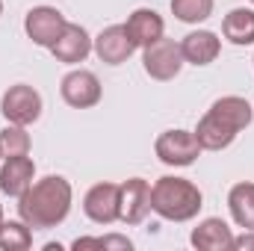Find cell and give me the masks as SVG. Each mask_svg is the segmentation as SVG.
Wrapping results in <instances>:
<instances>
[{
    "label": "cell",
    "mask_w": 254,
    "mask_h": 251,
    "mask_svg": "<svg viewBox=\"0 0 254 251\" xmlns=\"http://www.w3.org/2000/svg\"><path fill=\"white\" fill-rule=\"evenodd\" d=\"M0 15H3V0H0Z\"/></svg>",
    "instance_id": "4316f807"
},
{
    "label": "cell",
    "mask_w": 254,
    "mask_h": 251,
    "mask_svg": "<svg viewBox=\"0 0 254 251\" xmlns=\"http://www.w3.org/2000/svg\"><path fill=\"white\" fill-rule=\"evenodd\" d=\"M252 3H254V0H252Z\"/></svg>",
    "instance_id": "f1b7e54d"
},
{
    "label": "cell",
    "mask_w": 254,
    "mask_h": 251,
    "mask_svg": "<svg viewBox=\"0 0 254 251\" xmlns=\"http://www.w3.org/2000/svg\"><path fill=\"white\" fill-rule=\"evenodd\" d=\"M3 222H6V219H3V207H0V228H3Z\"/></svg>",
    "instance_id": "484cf974"
},
{
    "label": "cell",
    "mask_w": 254,
    "mask_h": 251,
    "mask_svg": "<svg viewBox=\"0 0 254 251\" xmlns=\"http://www.w3.org/2000/svg\"><path fill=\"white\" fill-rule=\"evenodd\" d=\"M54 57L65 65H74V63H83L89 54H92V39L89 33L80 27V24H65L63 36L54 42Z\"/></svg>",
    "instance_id": "7c38bea8"
},
{
    "label": "cell",
    "mask_w": 254,
    "mask_h": 251,
    "mask_svg": "<svg viewBox=\"0 0 254 251\" xmlns=\"http://www.w3.org/2000/svg\"><path fill=\"white\" fill-rule=\"evenodd\" d=\"M172 12L184 24H201L213 15V0H172Z\"/></svg>",
    "instance_id": "44dd1931"
},
{
    "label": "cell",
    "mask_w": 254,
    "mask_h": 251,
    "mask_svg": "<svg viewBox=\"0 0 254 251\" xmlns=\"http://www.w3.org/2000/svg\"><path fill=\"white\" fill-rule=\"evenodd\" d=\"M0 145H3V157H18V154H30V133L21 125H9L0 133Z\"/></svg>",
    "instance_id": "7402d4cb"
},
{
    "label": "cell",
    "mask_w": 254,
    "mask_h": 251,
    "mask_svg": "<svg viewBox=\"0 0 254 251\" xmlns=\"http://www.w3.org/2000/svg\"><path fill=\"white\" fill-rule=\"evenodd\" d=\"M125 30H127V36L133 39L136 48H148L151 42L163 39L166 24H163V18H160L154 9H136V12L127 18Z\"/></svg>",
    "instance_id": "5bb4252c"
},
{
    "label": "cell",
    "mask_w": 254,
    "mask_h": 251,
    "mask_svg": "<svg viewBox=\"0 0 254 251\" xmlns=\"http://www.w3.org/2000/svg\"><path fill=\"white\" fill-rule=\"evenodd\" d=\"M60 92H63V101L68 107H74V110H89V107H95V104L101 101V95H104L101 80H98L92 71H83V68L65 74Z\"/></svg>",
    "instance_id": "52a82bcc"
},
{
    "label": "cell",
    "mask_w": 254,
    "mask_h": 251,
    "mask_svg": "<svg viewBox=\"0 0 254 251\" xmlns=\"http://www.w3.org/2000/svg\"><path fill=\"white\" fill-rule=\"evenodd\" d=\"M142 65H145V74L154 77V80H175L184 68V54H181V45L175 39H157L145 48V57H142Z\"/></svg>",
    "instance_id": "277c9868"
},
{
    "label": "cell",
    "mask_w": 254,
    "mask_h": 251,
    "mask_svg": "<svg viewBox=\"0 0 254 251\" xmlns=\"http://www.w3.org/2000/svg\"><path fill=\"white\" fill-rule=\"evenodd\" d=\"M33 178H36V163L27 154L6 157V163L0 169V192L18 198V195H24L27 189L33 187Z\"/></svg>",
    "instance_id": "8fae6325"
},
{
    "label": "cell",
    "mask_w": 254,
    "mask_h": 251,
    "mask_svg": "<svg viewBox=\"0 0 254 251\" xmlns=\"http://www.w3.org/2000/svg\"><path fill=\"white\" fill-rule=\"evenodd\" d=\"M231 249H237V251L254 249V234H243V237H234V246H231Z\"/></svg>",
    "instance_id": "d4e9b609"
},
{
    "label": "cell",
    "mask_w": 254,
    "mask_h": 251,
    "mask_svg": "<svg viewBox=\"0 0 254 251\" xmlns=\"http://www.w3.org/2000/svg\"><path fill=\"white\" fill-rule=\"evenodd\" d=\"M74 249L83 251V249H104V240L98 237H83V240H74Z\"/></svg>",
    "instance_id": "cb8c5ba5"
},
{
    "label": "cell",
    "mask_w": 254,
    "mask_h": 251,
    "mask_svg": "<svg viewBox=\"0 0 254 251\" xmlns=\"http://www.w3.org/2000/svg\"><path fill=\"white\" fill-rule=\"evenodd\" d=\"M101 240H104V251L107 249H122V251L133 249V243H130L127 237H116V234H113V237H101Z\"/></svg>",
    "instance_id": "603a6c76"
},
{
    "label": "cell",
    "mask_w": 254,
    "mask_h": 251,
    "mask_svg": "<svg viewBox=\"0 0 254 251\" xmlns=\"http://www.w3.org/2000/svg\"><path fill=\"white\" fill-rule=\"evenodd\" d=\"M222 33L234 45H254V9H231L222 21Z\"/></svg>",
    "instance_id": "ac0fdd59"
},
{
    "label": "cell",
    "mask_w": 254,
    "mask_h": 251,
    "mask_svg": "<svg viewBox=\"0 0 254 251\" xmlns=\"http://www.w3.org/2000/svg\"><path fill=\"white\" fill-rule=\"evenodd\" d=\"M204 207V195L187 178H160L151 187V210L169 222H190Z\"/></svg>",
    "instance_id": "7a4b0ae2"
},
{
    "label": "cell",
    "mask_w": 254,
    "mask_h": 251,
    "mask_svg": "<svg viewBox=\"0 0 254 251\" xmlns=\"http://www.w3.org/2000/svg\"><path fill=\"white\" fill-rule=\"evenodd\" d=\"M0 157H3V145H0Z\"/></svg>",
    "instance_id": "83f0119b"
},
{
    "label": "cell",
    "mask_w": 254,
    "mask_h": 251,
    "mask_svg": "<svg viewBox=\"0 0 254 251\" xmlns=\"http://www.w3.org/2000/svg\"><path fill=\"white\" fill-rule=\"evenodd\" d=\"M192 246L204 251H228L234 246V234L225 219H204L192 231Z\"/></svg>",
    "instance_id": "2e32d148"
},
{
    "label": "cell",
    "mask_w": 254,
    "mask_h": 251,
    "mask_svg": "<svg viewBox=\"0 0 254 251\" xmlns=\"http://www.w3.org/2000/svg\"><path fill=\"white\" fill-rule=\"evenodd\" d=\"M210 113H216L222 122H228L237 133L246 130V127L252 125V119H254L252 104H249L246 98H240V95H225V98H219V101L210 107Z\"/></svg>",
    "instance_id": "e0dca14e"
},
{
    "label": "cell",
    "mask_w": 254,
    "mask_h": 251,
    "mask_svg": "<svg viewBox=\"0 0 254 251\" xmlns=\"http://www.w3.org/2000/svg\"><path fill=\"white\" fill-rule=\"evenodd\" d=\"M195 139H198L201 151H222V148H228V145L237 139V130L228 125V122H222L216 113H207V116L198 122Z\"/></svg>",
    "instance_id": "9a60e30c"
},
{
    "label": "cell",
    "mask_w": 254,
    "mask_h": 251,
    "mask_svg": "<svg viewBox=\"0 0 254 251\" xmlns=\"http://www.w3.org/2000/svg\"><path fill=\"white\" fill-rule=\"evenodd\" d=\"M65 24H68L65 15L60 9H54V6H36V9H30L27 18H24L27 36H30L36 45H42V48H54V42L63 36Z\"/></svg>",
    "instance_id": "ba28073f"
},
{
    "label": "cell",
    "mask_w": 254,
    "mask_h": 251,
    "mask_svg": "<svg viewBox=\"0 0 254 251\" xmlns=\"http://www.w3.org/2000/svg\"><path fill=\"white\" fill-rule=\"evenodd\" d=\"M219 51H222V42L210 30H195L190 36H184V42H181L184 63H192V65H210L219 57Z\"/></svg>",
    "instance_id": "4fadbf2b"
},
{
    "label": "cell",
    "mask_w": 254,
    "mask_h": 251,
    "mask_svg": "<svg viewBox=\"0 0 254 251\" xmlns=\"http://www.w3.org/2000/svg\"><path fill=\"white\" fill-rule=\"evenodd\" d=\"M154 151L166 166H192L195 157L201 154V145L190 130H166L157 136Z\"/></svg>",
    "instance_id": "5b68a950"
},
{
    "label": "cell",
    "mask_w": 254,
    "mask_h": 251,
    "mask_svg": "<svg viewBox=\"0 0 254 251\" xmlns=\"http://www.w3.org/2000/svg\"><path fill=\"white\" fill-rule=\"evenodd\" d=\"M92 48H95L98 60H101V63H107V65L127 63V60H130V54L136 51L133 39L127 36L125 24H113V27L101 30V33H98V39L92 42Z\"/></svg>",
    "instance_id": "9c48e42d"
},
{
    "label": "cell",
    "mask_w": 254,
    "mask_h": 251,
    "mask_svg": "<svg viewBox=\"0 0 254 251\" xmlns=\"http://www.w3.org/2000/svg\"><path fill=\"white\" fill-rule=\"evenodd\" d=\"M71 184L60 175H48L18 195V216L30 228H57L71 210Z\"/></svg>",
    "instance_id": "6da1fadb"
},
{
    "label": "cell",
    "mask_w": 254,
    "mask_h": 251,
    "mask_svg": "<svg viewBox=\"0 0 254 251\" xmlns=\"http://www.w3.org/2000/svg\"><path fill=\"white\" fill-rule=\"evenodd\" d=\"M122 213L119 219L125 225H139L148 210H151V184L142 178H130L127 184H122Z\"/></svg>",
    "instance_id": "30bf717a"
},
{
    "label": "cell",
    "mask_w": 254,
    "mask_h": 251,
    "mask_svg": "<svg viewBox=\"0 0 254 251\" xmlns=\"http://www.w3.org/2000/svg\"><path fill=\"white\" fill-rule=\"evenodd\" d=\"M228 207L240 228L254 231V184H237L228 192Z\"/></svg>",
    "instance_id": "d6986e66"
},
{
    "label": "cell",
    "mask_w": 254,
    "mask_h": 251,
    "mask_svg": "<svg viewBox=\"0 0 254 251\" xmlns=\"http://www.w3.org/2000/svg\"><path fill=\"white\" fill-rule=\"evenodd\" d=\"M122 187L119 184H95L83 198V210L95 225H113L122 213Z\"/></svg>",
    "instance_id": "8992f818"
},
{
    "label": "cell",
    "mask_w": 254,
    "mask_h": 251,
    "mask_svg": "<svg viewBox=\"0 0 254 251\" xmlns=\"http://www.w3.org/2000/svg\"><path fill=\"white\" fill-rule=\"evenodd\" d=\"M0 113L9 125H21V127L33 125L42 116V95L33 86H24V83L9 86L3 101H0Z\"/></svg>",
    "instance_id": "3957f363"
},
{
    "label": "cell",
    "mask_w": 254,
    "mask_h": 251,
    "mask_svg": "<svg viewBox=\"0 0 254 251\" xmlns=\"http://www.w3.org/2000/svg\"><path fill=\"white\" fill-rule=\"evenodd\" d=\"M33 246V234H30V225L21 219V222H3L0 228V249L3 251H27Z\"/></svg>",
    "instance_id": "ffe728a7"
}]
</instances>
